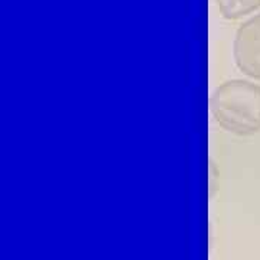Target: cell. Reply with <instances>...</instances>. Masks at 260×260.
Returning <instances> with one entry per match:
<instances>
[{"mask_svg": "<svg viewBox=\"0 0 260 260\" xmlns=\"http://www.w3.org/2000/svg\"><path fill=\"white\" fill-rule=\"evenodd\" d=\"M234 59L240 71L260 80V13L246 20L237 30Z\"/></svg>", "mask_w": 260, "mask_h": 260, "instance_id": "7a4b0ae2", "label": "cell"}, {"mask_svg": "<svg viewBox=\"0 0 260 260\" xmlns=\"http://www.w3.org/2000/svg\"><path fill=\"white\" fill-rule=\"evenodd\" d=\"M217 5L225 19H239L259 9L260 0H217Z\"/></svg>", "mask_w": 260, "mask_h": 260, "instance_id": "3957f363", "label": "cell"}, {"mask_svg": "<svg viewBox=\"0 0 260 260\" xmlns=\"http://www.w3.org/2000/svg\"><path fill=\"white\" fill-rule=\"evenodd\" d=\"M217 124L236 136H253L260 132V85L247 80L220 84L208 100Z\"/></svg>", "mask_w": 260, "mask_h": 260, "instance_id": "6da1fadb", "label": "cell"}]
</instances>
